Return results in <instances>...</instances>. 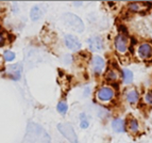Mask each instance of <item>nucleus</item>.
I'll use <instances>...</instances> for the list:
<instances>
[{
  "mask_svg": "<svg viewBox=\"0 0 152 143\" xmlns=\"http://www.w3.org/2000/svg\"><path fill=\"white\" fill-rule=\"evenodd\" d=\"M29 140L33 143H49L50 138L41 126L36 124H30L28 126Z\"/></svg>",
  "mask_w": 152,
  "mask_h": 143,
  "instance_id": "f257e3e1",
  "label": "nucleus"
},
{
  "mask_svg": "<svg viewBox=\"0 0 152 143\" xmlns=\"http://www.w3.org/2000/svg\"><path fill=\"white\" fill-rule=\"evenodd\" d=\"M63 19L69 27H71L72 29H75L78 32H82L84 30V24L81 21V18L78 17L75 14L71 13H66L63 15Z\"/></svg>",
  "mask_w": 152,
  "mask_h": 143,
  "instance_id": "f03ea898",
  "label": "nucleus"
},
{
  "mask_svg": "<svg viewBox=\"0 0 152 143\" xmlns=\"http://www.w3.org/2000/svg\"><path fill=\"white\" fill-rule=\"evenodd\" d=\"M58 129L70 143H78V138H77V135L75 133V129L70 124L61 123L58 125Z\"/></svg>",
  "mask_w": 152,
  "mask_h": 143,
  "instance_id": "7ed1b4c3",
  "label": "nucleus"
},
{
  "mask_svg": "<svg viewBox=\"0 0 152 143\" xmlns=\"http://www.w3.org/2000/svg\"><path fill=\"white\" fill-rule=\"evenodd\" d=\"M115 47H116V50L119 54L127 52L128 48H129V38H128V36H126L124 34L117 35L116 38H115Z\"/></svg>",
  "mask_w": 152,
  "mask_h": 143,
  "instance_id": "20e7f679",
  "label": "nucleus"
},
{
  "mask_svg": "<svg viewBox=\"0 0 152 143\" xmlns=\"http://www.w3.org/2000/svg\"><path fill=\"white\" fill-rule=\"evenodd\" d=\"M96 96L100 102H109L114 97V90L109 87H102L97 91Z\"/></svg>",
  "mask_w": 152,
  "mask_h": 143,
  "instance_id": "39448f33",
  "label": "nucleus"
},
{
  "mask_svg": "<svg viewBox=\"0 0 152 143\" xmlns=\"http://www.w3.org/2000/svg\"><path fill=\"white\" fill-rule=\"evenodd\" d=\"M65 44L69 49L74 51H77L81 48V42L79 41L76 36L71 35V34L65 35Z\"/></svg>",
  "mask_w": 152,
  "mask_h": 143,
  "instance_id": "423d86ee",
  "label": "nucleus"
},
{
  "mask_svg": "<svg viewBox=\"0 0 152 143\" xmlns=\"http://www.w3.org/2000/svg\"><path fill=\"white\" fill-rule=\"evenodd\" d=\"M138 55L142 59H149L152 57V45L150 43H142L138 47Z\"/></svg>",
  "mask_w": 152,
  "mask_h": 143,
  "instance_id": "0eeeda50",
  "label": "nucleus"
},
{
  "mask_svg": "<svg viewBox=\"0 0 152 143\" xmlns=\"http://www.w3.org/2000/svg\"><path fill=\"white\" fill-rule=\"evenodd\" d=\"M104 65H105V63H104V60L101 57L96 56L91 60V69H93L95 74H100L103 71Z\"/></svg>",
  "mask_w": 152,
  "mask_h": 143,
  "instance_id": "6e6552de",
  "label": "nucleus"
},
{
  "mask_svg": "<svg viewBox=\"0 0 152 143\" xmlns=\"http://www.w3.org/2000/svg\"><path fill=\"white\" fill-rule=\"evenodd\" d=\"M88 45L91 50L94 51H100L103 48V41L99 36H93L88 40Z\"/></svg>",
  "mask_w": 152,
  "mask_h": 143,
  "instance_id": "1a4fd4ad",
  "label": "nucleus"
},
{
  "mask_svg": "<svg viewBox=\"0 0 152 143\" xmlns=\"http://www.w3.org/2000/svg\"><path fill=\"white\" fill-rule=\"evenodd\" d=\"M112 127L116 133H124V121L122 119H115L112 122Z\"/></svg>",
  "mask_w": 152,
  "mask_h": 143,
  "instance_id": "9d476101",
  "label": "nucleus"
},
{
  "mask_svg": "<svg viewBox=\"0 0 152 143\" xmlns=\"http://www.w3.org/2000/svg\"><path fill=\"white\" fill-rule=\"evenodd\" d=\"M126 98H127V100L130 104H136L138 102V100H140V94L135 90H130L126 94Z\"/></svg>",
  "mask_w": 152,
  "mask_h": 143,
  "instance_id": "9b49d317",
  "label": "nucleus"
},
{
  "mask_svg": "<svg viewBox=\"0 0 152 143\" xmlns=\"http://www.w3.org/2000/svg\"><path fill=\"white\" fill-rule=\"evenodd\" d=\"M30 16H31V19H32V21H38V19L43 16V10H42L41 7H39V5L33 7L32 10H31Z\"/></svg>",
  "mask_w": 152,
  "mask_h": 143,
  "instance_id": "f8f14e48",
  "label": "nucleus"
},
{
  "mask_svg": "<svg viewBox=\"0 0 152 143\" xmlns=\"http://www.w3.org/2000/svg\"><path fill=\"white\" fill-rule=\"evenodd\" d=\"M122 75H124V83H131L133 81V73L130 69H124L122 71Z\"/></svg>",
  "mask_w": 152,
  "mask_h": 143,
  "instance_id": "ddd939ff",
  "label": "nucleus"
},
{
  "mask_svg": "<svg viewBox=\"0 0 152 143\" xmlns=\"http://www.w3.org/2000/svg\"><path fill=\"white\" fill-rule=\"evenodd\" d=\"M105 78H107L109 81H116L118 79V74H117V72L114 71V69H109L107 72V75H105Z\"/></svg>",
  "mask_w": 152,
  "mask_h": 143,
  "instance_id": "4468645a",
  "label": "nucleus"
},
{
  "mask_svg": "<svg viewBox=\"0 0 152 143\" xmlns=\"http://www.w3.org/2000/svg\"><path fill=\"white\" fill-rule=\"evenodd\" d=\"M129 129L132 133H137L138 131V123L136 120H131L129 122Z\"/></svg>",
  "mask_w": 152,
  "mask_h": 143,
  "instance_id": "2eb2a0df",
  "label": "nucleus"
},
{
  "mask_svg": "<svg viewBox=\"0 0 152 143\" xmlns=\"http://www.w3.org/2000/svg\"><path fill=\"white\" fill-rule=\"evenodd\" d=\"M3 58H4L7 61L11 62L15 59V54L11 50H7V51H4V54H3Z\"/></svg>",
  "mask_w": 152,
  "mask_h": 143,
  "instance_id": "dca6fc26",
  "label": "nucleus"
},
{
  "mask_svg": "<svg viewBox=\"0 0 152 143\" xmlns=\"http://www.w3.org/2000/svg\"><path fill=\"white\" fill-rule=\"evenodd\" d=\"M128 8L130 9L131 11H133V12H140L142 11V5H140V3H130L129 5H128Z\"/></svg>",
  "mask_w": 152,
  "mask_h": 143,
  "instance_id": "f3484780",
  "label": "nucleus"
},
{
  "mask_svg": "<svg viewBox=\"0 0 152 143\" xmlns=\"http://www.w3.org/2000/svg\"><path fill=\"white\" fill-rule=\"evenodd\" d=\"M58 111L62 114H65L66 111H67V105H66L65 102H58Z\"/></svg>",
  "mask_w": 152,
  "mask_h": 143,
  "instance_id": "a211bd4d",
  "label": "nucleus"
},
{
  "mask_svg": "<svg viewBox=\"0 0 152 143\" xmlns=\"http://www.w3.org/2000/svg\"><path fill=\"white\" fill-rule=\"evenodd\" d=\"M88 127V122L85 118H84V114H81V128L85 129V128Z\"/></svg>",
  "mask_w": 152,
  "mask_h": 143,
  "instance_id": "6ab92c4d",
  "label": "nucleus"
},
{
  "mask_svg": "<svg viewBox=\"0 0 152 143\" xmlns=\"http://www.w3.org/2000/svg\"><path fill=\"white\" fill-rule=\"evenodd\" d=\"M145 100H146V102H149V104H152V93H148V94H146Z\"/></svg>",
  "mask_w": 152,
  "mask_h": 143,
  "instance_id": "aec40b11",
  "label": "nucleus"
},
{
  "mask_svg": "<svg viewBox=\"0 0 152 143\" xmlns=\"http://www.w3.org/2000/svg\"><path fill=\"white\" fill-rule=\"evenodd\" d=\"M3 44H4V38L0 34V46H2Z\"/></svg>",
  "mask_w": 152,
  "mask_h": 143,
  "instance_id": "412c9836",
  "label": "nucleus"
},
{
  "mask_svg": "<svg viewBox=\"0 0 152 143\" xmlns=\"http://www.w3.org/2000/svg\"><path fill=\"white\" fill-rule=\"evenodd\" d=\"M1 64H2V63H1V60H0V67H1Z\"/></svg>",
  "mask_w": 152,
  "mask_h": 143,
  "instance_id": "4be33fe9",
  "label": "nucleus"
}]
</instances>
